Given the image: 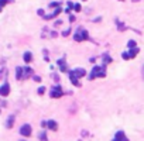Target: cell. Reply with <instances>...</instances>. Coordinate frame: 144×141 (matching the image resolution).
Here are the masks:
<instances>
[{
  "mask_svg": "<svg viewBox=\"0 0 144 141\" xmlns=\"http://www.w3.org/2000/svg\"><path fill=\"white\" fill-rule=\"evenodd\" d=\"M13 123H14V116H10V117L7 119V123H6V127H7V128H11V127H13Z\"/></svg>",
  "mask_w": 144,
  "mask_h": 141,
  "instance_id": "obj_15",
  "label": "cell"
},
{
  "mask_svg": "<svg viewBox=\"0 0 144 141\" xmlns=\"http://www.w3.org/2000/svg\"><path fill=\"white\" fill-rule=\"evenodd\" d=\"M57 65L59 67V69L62 72H68V68H67V64H65V58H61L57 61Z\"/></svg>",
  "mask_w": 144,
  "mask_h": 141,
  "instance_id": "obj_9",
  "label": "cell"
},
{
  "mask_svg": "<svg viewBox=\"0 0 144 141\" xmlns=\"http://www.w3.org/2000/svg\"><path fill=\"white\" fill-rule=\"evenodd\" d=\"M89 32L86 31L85 28H82V27H79V28H76V31H75L74 34V40L76 41V43H82V41H88L89 40Z\"/></svg>",
  "mask_w": 144,
  "mask_h": 141,
  "instance_id": "obj_2",
  "label": "cell"
},
{
  "mask_svg": "<svg viewBox=\"0 0 144 141\" xmlns=\"http://www.w3.org/2000/svg\"><path fill=\"white\" fill-rule=\"evenodd\" d=\"M74 10L76 11V13H79V11L82 10V7H81V4H74Z\"/></svg>",
  "mask_w": 144,
  "mask_h": 141,
  "instance_id": "obj_21",
  "label": "cell"
},
{
  "mask_svg": "<svg viewBox=\"0 0 144 141\" xmlns=\"http://www.w3.org/2000/svg\"><path fill=\"white\" fill-rule=\"evenodd\" d=\"M38 14H40V16H44V10H43V9H40V10H38Z\"/></svg>",
  "mask_w": 144,
  "mask_h": 141,
  "instance_id": "obj_27",
  "label": "cell"
},
{
  "mask_svg": "<svg viewBox=\"0 0 144 141\" xmlns=\"http://www.w3.org/2000/svg\"><path fill=\"white\" fill-rule=\"evenodd\" d=\"M33 79H34L35 82H41V78L40 76H33Z\"/></svg>",
  "mask_w": 144,
  "mask_h": 141,
  "instance_id": "obj_25",
  "label": "cell"
},
{
  "mask_svg": "<svg viewBox=\"0 0 144 141\" xmlns=\"http://www.w3.org/2000/svg\"><path fill=\"white\" fill-rule=\"evenodd\" d=\"M86 75V71L83 69V68H76V69L74 71H68V76H69V80L72 82V85L76 86V88H79L81 86V82L78 79L82 76H85Z\"/></svg>",
  "mask_w": 144,
  "mask_h": 141,
  "instance_id": "obj_1",
  "label": "cell"
},
{
  "mask_svg": "<svg viewBox=\"0 0 144 141\" xmlns=\"http://www.w3.org/2000/svg\"><path fill=\"white\" fill-rule=\"evenodd\" d=\"M23 59H24V62H27V64H28V62H31L33 61V54L30 52V51H26V52H24V55H23Z\"/></svg>",
  "mask_w": 144,
  "mask_h": 141,
  "instance_id": "obj_13",
  "label": "cell"
},
{
  "mask_svg": "<svg viewBox=\"0 0 144 141\" xmlns=\"http://www.w3.org/2000/svg\"><path fill=\"white\" fill-rule=\"evenodd\" d=\"M61 24H62V21H61V20H58V21H55V26H61Z\"/></svg>",
  "mask_w": 144,
  "mask_h": 141,
  "instance_id": "obj_29",
  "label": "cell"
},
{
  "mask_svg": "<svg viewBox=\"0 0 144 141\" xmlns=\"http://www.w3.org/2000/svg\"><path fill=\"white\" fill-rule=\"evenodd\" d=\"M113 141H129V138L126 137L124 131H117L115 136V138H113Z\"/></svg>",
  "mask_w": 144,
  "mask_h": 141,
  "instance_id": "obj_8",
  "label": "cell"
},
{
  "mask_svg": "<svg viewBox=\"0 0 144 141\" xmlns=\"http://www.w3.org/2000/svg\"><path fill=\"white\" fill-rule=\"evenodd\" d=\"M106 76V71H105V65H102V67H93L91 71V73H89V79L93 80L96 78H105Z\"/></svg>",
  "mask_w": 144,
  "mask_h": 141,
  "instance_id": "obj_3",
  "label": "cell"
},
{
  "mask_svg": "<svg viewBox=\"0 0 144 141\" xmlns=\"http://www.w3.org/2000/svg\"><path fill=\"white\" fill-rule=\"evenodd\" d=\"M33 73H34V72H33V69L30 67H24L23 68V79H27V78L31 76Z\"/></svg>",
  "mask_w": 144,
  "mask_h": 141,
  "instance_id": "obj_11",
  "label": "cell"
},
{
  "mask_svg": "<svg viewBox=\"0 0 144 141\" xmlns=\"http://www.w3.org/2000/svg\"><path fill=\"white\" fill-rule=\"evenodd\" d=\"M61 11H62V10H61V7H57L55 10H54V13H52V14H48V16H43V17H44V19H45V20H51V19H55V17L58 16V14L61 13Z\"/></svg>",
  "mask_w": 144,
  "mask_h": 141,
  "instance_id": "obj_10",
  "label": "cell"
},
{
  "mask_svg": "<svg viewBox=\"0 0 144 141\" xmlns=\"http://www.w3.org/2000/svg\"><path fill=\"white\" fill-rule=\"evenodd\" d=\"M33 133V128L30 124H23L21 128H20V134H21L23 137H30Z\"/></svg>",
  "mask_w": 144,
  "mask_h": 141,
  "instance_id": "obj_6",
  "label": "cell"
},
{
  "mask_svg": "<svg viewBox=\"0 0 144 141\" xmlns=\"http://www.w3.org/2000/svg\"><path fill=\"white\" fill-rule=\"evenodd\" d=\"M10 95V85H9V82H4L2 86H0V96H9Z\"/></svg>",
  "mask_w": 144,
  "mask_h": 141,
  "instance_id": "obj_7",
  "label": "cell"
},
{
  "mask_svg": "<svg viewBox=\"0 0 144 141\" xmlns=\"http://www.w3.org/2000/svg\"><path fill=\"white\" fill-rule=\"evenodd\" d=\"M65 95V92H62V88L61 86H54L52 89H51V92H50V96L52 99H58V97H61V96H64Z\"/></svg>",
  "mask_w": 144,
  "mask_h": 141,
  "instance_id": "obj_4",
  "label": "cell"
},
{
  "mask_svg": "<svg viewBox=\"0 0 144 141\" xmlns=\"http://www.w3.org/2000/svg\"><path fill=\"white\" fill-rule=\"evenodd\" d=\"M136 45H137V44H136V41H133V40H130V41L127 43V47H129V48H134Z\"/></svg>",
  "mask_w": 144,
  "mask_h": 141,
  "instance_id": "obj_19",
  "label": "cell"
},
{
  "mask_svg": "<svg viewBox=\"0 0 144 141\" xmlns=\"http://www.w3.org/2000/svg\"><path fill=\"white\" fill-rule=\"evenodd\" d=\"M47 127L50 128V130H52V131L58 130V124H57V121H54V120H48V121H47Z\"/></svg>",
  "mask_w": 144,
  "mask_h": 141,
  "instance_id": "obj_12",
  "label": "cell"
},
{
  "mask_svg": "<svg viewBox=\"0 0 144 141\" xmlns=\"http://www.w3.org/2000/svg\"><path fill=\"white\" fill-rule=\"evenodd\" d=\"M52 78H54V80H57V82L59 80V76H58V75H55V73H52Z\"/></svg>",
  "mask_w": 144,
  "mask_h": 141,
  "instance_id": "obj_26",
  "label": "cell"
},
{
  "mask_svg": "<svg viewBox=\"0 0 144 141\" xmlns=\"http://www.w3.org/2000/svg\"><path fill=\"white\" fill-rule=\"evenodd\" d=\"M137 54H139V48L134 47V48H130V51H129V52H123L122 56H123V59H130V58H134Z\"/></svg>",
  "mask_w": 144,
  "mask_h": 141,
  "instance_id": "obj_5",
  "label": "cell"
},
{
  "mask_svg": "<svg viewBox=\"0 0 144 141\" xmlns=\"http://www.w3.org/2000/svg\"><path fill=\"white\" fill-rule=\"evenodd\" d=\"M44 92H45V88H44V86L38 88V95H44Z\"/></svg>",
  "mask_w": 144,
  "mask_h": 141,
  "instance_id": "obj_22",
  "label": "cell"
},
{
  "mask_svg": "<svg viewBox=\"0 0 144 141\" xmlns=\"http://www.w3.org/2000/svg\"><path fill=\"white\" fill-rule=\"evenodd\" d=\"M102 59H103V65H107V64H110V62H112V58H110L107 54H105V55L102 56Z\"/></svg>",
  "mask_w": 144,
  "mask_h": 141,
  "instance_id": "obj_16",
  "label": "cell"
},
{
  "mask_svg": "<svg viewBox=\"0 0 144 141\" xmlns=\"http://www.w3.org/2000/svg\"><path fill=\"white\" fill-rule=\"evenodd\" d=\"M50 7H59V3L52 2V3H50Z\"/></svg>",
  "mask_w": 144,
  "mask_h": 141,
  "instance_id": "obj_23",
  "label": "cell"
},
{
  "mask_svg": "<svg viewBox=\"0 0 144 141\" xmlns=\"http://www.w3.org/2000/svg\"><path fill=\"white\" fill-rule=\"evenodd\" d=\"M85 2H86V0H85Z\"/></svg>",
  "mask_w": 144,
  "mask_h": 141,
  "instance_id": "obj_31",
  "label": "cell"
},
{
  "mask_svg": "<svg viewBox=\"0 0 144 141\" xmlns=\"http://www.w3.org/2000/svg\"><path fill=\"white\" fill-rule=\"evenodd\" d=\"M79 141H81V140H79Z\"/></svg>",
  "mask_w": 144,
  "mask_h": 141,
  "instance_id": "obj_32",
  "label": "cell"
},
{
  "mask_svg": "<svg viewBox=\"0 0 144 141\" xmlns=\"http://www.w3.org/2000/svg\"><path fill=\"white\" fill-rule=\"evenodd\" d=\"M71 9H74V3L68 2V7H67V10H65V11H67V13H69V11H71Z\"/></svg>",
  "mask_w": 144,
  "mask_h": 141,
  "instance_id": "obj_20",
  "label": "cell"
},
{
  "mask_svg": "<svg viewBox=\"0 0 144 141\" xmlns=\"http://www.w3.org/2000/svg\"><path fill=\"white\" fill-rule=\"evenodd\" d=\"M11 0H0V11H2V9H3V6H6L7 3H10Z\"/></svg>",
  "mask_w": 144,
  "mask_h": 141,
  "instance_id": "obj_18",
  "label": "cell"
},
{
  "mask_svg": "<svg viewBox=\"0 0 144 141\" xmlns=\"http://www.w3.org/2000/svg\"><path fill=\"white\" fill-rule=\"evenodd\" d=\"M69 32H71V30L68 28V30H65V31L62 32V35H64V37H68V34H69Z\"/></svg>",
  "mask_w": 144,
  "mask_h": 141,
  "instance_id": "obj_24",
  "label": "cell"
},
{
  "mask_svg": "<svg viewBox=\"0 0 144 141\" xmlns=\"http://www.w3.org/2000/svg\"><path fill=\"white\" fill-rule=\"evenodd\" d=\"M38 138H40V141H48V138H47V134L44 133H40V136H38Z\"/></svg>",
  "mask_w": 144,
  "mask_h": 141,
  "instance_id": "obj_17",
  "label": "cell"
},
{
  "mask_svg": "<svg viewBox=\"0 0 144 141\" xmlns=\"http://www.w3.org/2000/svg\"><path fill=\"white\" fill-rule=\"evenodd\" d=\"M141 75H143V79H144V65H143V69H141Z\"/></svg>",
  "mask_w": 144,
  "mask_h": 141,
  "instance_id": "obj_30",
  "label": "cell"
},
{
  "mask_svg": "<svg viewBox=\"0 0 144 141\" xmlns=\"http://www.w3.org/2000/svg\"><path fill=\"white\" fill-rule=\"evenodd\" d=\"M41 127H47V121H41Z\"/></svg>",
  "mask_w": 144,
  "mask_h": 141,
  "instance_id": "obj_28",
  "label": "cell"
},
{
  "mask_svg": "<svg viewBox=\"0 0 144 141\" xmlns=\"http://www.w3.org/2000/svg\"><path fill=\"white\" fill-rule=\"evenodd\" d=\"M16 78L17 79H23V68L21 67H17L16 68Z\"/></svg>",
  "mask_w": 144,
  "mask_h": 141,
  "instance_id": "obj_14",
  "label": "cell"
}]
</instances>
